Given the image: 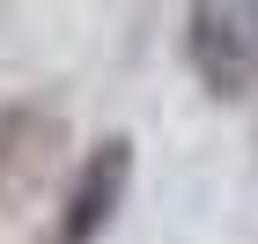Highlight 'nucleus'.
Listing matches in <instances>:
<instances>
[{"mask_svg": "<svg viewBox=\"0 0 258 244\" xmlns=\"http://www.w3.org/2000/svg\"><path fill=\"white\" fill-rule=\"evenodd\" d=\"M184 60L214 104L258 96V0H184Z\"/></svg>", "mask_w": 258, "mask_h": 244, "instance_id": "1", "label": "nucleus"}, {"mask_svg": "<svg viewBox=\"0 0 258 244\" xmlns=\"http://www.w3.org/2000/svg\"><path fill=\"white\" fill-rule=\"evenodd\" d=\"M125 185H133V141L125 133H103V141L81 148L74 178H67L59 222H52V244H96L111 229V215L125 207Z\"/></svg>", "mask_w": 258, "mask_h": 244, "instance_id": "2", "label": "nucleus"}, {"mask_svg": "<svg viewBox=\"0 0 258 244\" xmlns=\"http://www.w3.org/2000/svg\"><path fill=\"white\" fill-rule=\"evenodd\" d=\"M59 148H67V133L44 104H8L0 111V207L30 200L44 185V170L59 163Z\"/></svg>", "mask_w": 258, "mask_h": 244, "instance_id": "3", "label": "nucleus"}]
</instances>
